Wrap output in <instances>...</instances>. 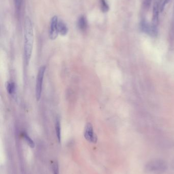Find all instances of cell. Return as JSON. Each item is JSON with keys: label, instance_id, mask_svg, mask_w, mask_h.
Masks as SVG:
<instances>
[{"label": "cell", "instance_id": "5bb4252c", "mask_svg": "<svg viewBox=\"0 0 174 174\" xmlns=\"http://www.w3.org/2000/svg\"><path fill=\"white\" fill-rule=\"evenodd\" d=\"M53 174H59V165L57 162H54L53 165Z\"/></svg>", "mask_w": 174, "mask_h": 174}, {"label": "cell", "instance_id": "6da1fadb", "mask_svg": "<svg viewBox=\"0 0 174 174\" xmlns=\"http://www.w3.org/2000/svg\"><path fill=\"white\" fill-rule=\"evenodd\" d=\"M34 33L30 19L27 17L24 23V56L26 66L29 64L32 53Z\"/></svg>", "mask_w": 174, "mask_h": 174}, {"label": "cell", "instance_id": "3957f363", "mask_svg": "<svg viewBox=\"0 0 174 174\" xmlns=\"http://www.w3.org/2000/svg\"><path fill=\"white\" fill-rule=\"evenodd\" d=\"M46 67L42 66L38 71L36 78V85H35V97L37 101H39L41 98L42 93V85L44 81V76L45 73Z\"/></svg>", "mask_w": 174, "mask_h": 174}, {"label": "cell", "instance_id": "9c48e42d", "mask_svg": "<svg viewBox=\"0 0 174 174\" xmlns=\"http://www.w3.org/2000/svg\"><path fill=\"white\" fill-rule=\"evenodd\" d=\"M6 88L9 94L11 96L15 95L16 92V85L14 82L11 81L7 82L6 84Z\"/></svg>", "mask_w": 174, "mask_h": 174}, {"label": "cell", "instance_id": "ba28073f", "mask_svg": "<svg viewBox=\"0 0 174 174\" xmlns=\"http://www.w3.org/2000/svg\"><path fill=\"white\" fill-rule=\"evenodd\" d=\"M58 27L59 34L61 35L65 36L68 33V27L63 20H60L58 21Z\"/></svg>", "mask_w": 174, "mask_h": 174}, {"label": "cell", "instance_id": "30bf717a", "mask_svg": "<svg viewBox=\"0 0 174 174\" xmlns=\"http://www.w3.org/2000/svg\"><path fill=\"white\" fill-rule=\"evenodd\" d=\"M78 26L80 30L82 31H84L86 29L87 26V20L84 16H81L79 17L78 21Z\"/></svg>", "mask_w": 174, "mask_h": 174}, {"label": "cell", "instance_id": "52a82bcc", "mask_svg": "<svg viewBox=\"0 0 174 174\" xmlns=\"http://www.w3.org/2000/svg\"><path fill=\"white\" fill-rule=\"evenodd\" d=\"M140 28L142 31L147 34L153 36L152 26L150 25L146 20H143L140 23Z\"/></svg>", "mask_w": 174, "mask_h": 174}, {"label": "cell", "instance_id": "8992f818", "mask_svg": "<svg viewBox=\"0 0 174 174\" xmlns=\"http://www.w3.org/2000/svg\"><path fill=\"white\" fill-rule=\"evenodd\" d=\"M159 8L157 2L154 3L153 8L152 23V28L154 36H156L157 34V26L158 24Z\"/></svg>", "mask_w": 174, "mask_h": 174}, {"label": "cell", "instance_id": "7a4b0ae2", "mask_svg": "<svg viewBox=\"0 0 174 174\" xmlns=\"http://www.w3.org/2000/svg\"><path fill=\"white\" fill-rule=\"evenodd\" d=\"M168 163L162 159L156 158L151 160L145 165L146 172L149 174H161L168 169Z\"/></svg>", "mask_w": 174, "mask_h": 174}, {"label": "cell", "instance_id": "ac0fdd59", "mask_svg": "<svg viewBox=\"0 0 174 174\" xmlns=\"http://www.w3.org/2000/svg\"><path fill=\"white\" fill-rule=\"evenodd\" d=\"M172 167L174 169V159L173 160V162H172Z\"/></svg>", "mask_w": 174, "mask_h": 174}, {"label": "cell", "instance_id": "9a60e30c", "mask_svg": "<svg viewBox=\"0 0 174 174\" xmlns=\"http://www.w3.org/2000/svg\"><path fill=\"white\" fill-rule=\"evenodd\" d=\"M14 2H15L16 9L17 11H20L22 7L23 0H14Z\"/></svg>", "mask_w": 174, "mask_h": 174}, {"label": "cell", "instance_id": "2e32d148", "mask_svg": "<svg viewBox=\"0 0 174 174\" xmlns=\"http://www.w3.org/2000/svg\"><path fill=\"white\" fill-rule=\"evenodd\" d=\"M169 0H165V1L163 2V3L162 4L161 8H160V10L161 12L163 11L164 8H165V6L166 5V4L168 3V2H169Z\"/></svg>", "mask_w": 174, "mask_h": 174}, {"label": "cell", "instance_id": "e0dca14e", "mask_svg": "<svg viewBox=\"0 0 174 174\" xmlns=\"http://www.w3.org/2000/svg\"><path fill=\"white\" fill-rule=\"evenodd\" d=\"M152 0H145V5L146 7H148L151 4Z\"/></svg>", "mask_w": 174, "mask_h": 174}, {"label": "cell", "instance_id": "5b68a950", "mask_svg": "<svg viewBox=\"0 0 174 174\" xmlns=\"http://www.w3.org/2000/svg\"><path fill=\"white\" fill-rule=\"evenodd\" d=\"M58 19L57 16H54L52 18L50 23V30H49V37L50 39L54 40L57 37L59 34L58 32Z\"/></svg>", "mask_w": 174, "mask_h": 174}, {"label": "cell", "instance_id": "7c38bea8", "mask_svg": "<svg viewBox=\"0 0 174 174\" xmlns=\"http://www.w3.org/2000/svg\"><path fill=\"white\" fill-rule=\"evenodd\" d=\"M22 137L26 141L27 144H28L29 146L31 148H33L35 147V143L33 141L32 139L30 137L29 135L27 134L26 132H23L22 133Z\"/></svg>", "mask_w": 174, "mask_h": 174}, {"label": "cell", "instance_id": "4fadbf2b", "mask_svg": "<svg viewBox=\"0 0 174 174\" xmlns=\"http://www.w3.org/2000/svg\"><path fill=\"white\" fill-rule=\"evenodd\" d=\"M101 3V7L102 11L103 12H107L109 10V6L108 5L106 1V0H101L100 1Z\"/></svg>", "mask_w": 174, "mask_h": 174}, {"label": "cell", "instance_id": "277c9868", "mask_svg": "<svg viewBox=\"0 0 174 174\" xmlns=\"http://www.w3.org/2000/svg\"><path fill=\"white\" fill-rule=\"evenodd\" d=\"M84 137L89 143H96L97 141V136L95 133L93 126L90 123H87L85 125L84 129Z\"/></svg>", "mask_w": 174, "mask_h": 174}, {"label": "cell", "instance_id": "8fae6325", "mask_svg": "<svg viewBox=\"0 0 174 174\" xmlns=\"http://www.w3.org/2000/svg\"><path fill=\"white\" fill-rule=\"evenodd\" d=\"M55 131L56 137L59 143L61 141V123L60 120L58 118H57L55 122Z\"/></svg>", "mask_w": 174, "mask_h": 174}]
</instances>
